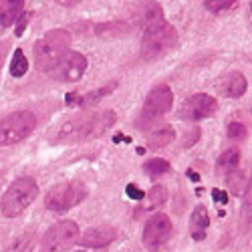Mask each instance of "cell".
<instances>
[{
    "label": "cell",
    "mask_w": 252,
    "mask_h": 252,
    "mask_svg": "<svg viewBox=\"0 0 252 252\" xmlns=\"http://www.w3.org/2000/svg\"><path fill=\"white\" fill-rule=\"evenodd\" d=\"M113 87H115V83H111V85H105V87H101V89H97V91H93V93L83 95V97H79L77 105H97L105 95H109V93L113 91Z\"/></svg>",
    "instance_id": "23"
},
{
    "label": "cell",
    "mask_w": 252,
    "mask_h": 252,
    "mask_svg": "<svg viewBox=\"0 0 252 252\" xmlns=\"http://www.w3.org/2000/svg\"><path fill=\"white\" fill-rule=\"evenodd\" d=\"M246 91V79L242 73L234 71V73H228L222 81V93L230 99H236V97H242Z\"/></svg>",
    "instance_id": "14"
},
{
    "label": "cell",
    "mask_w": 252,
    "mask_h": 252,
    "mask_svg": "<svg viewBox=\"0 0 252 252\" xmlns=\"http://www.w3.org/2000/svg\"><path fill=\"white\" fill-rule=\"evenodd\" d=\"M79 226L73 220H61L53 224L40 238V252H63L79 242Z\"/></svg>",
    "instance_id": "6"
},
{
    "label": "cell",
    "mask_w": 252,
    "mask_h": 252,
    "mask_svg": "<svg viewBox=\"0 0 252 252\" xmlns=\"http://www.w3.org/2000/svg\"><path fill=\"white\" fill-rule=\"evenodd\" d=\"M71 51V32L65 29L49 31L34 45L36 67L43 71H53V67Z\"/></svg>",
    "instance_id": "2"
},
{
    "label": "cell",
    "mask_w": 252,
    "mask_h": 252,
    "mask_svg": "<svg viewBox=\"0 0 252 252\" xmlns=\"http://www.w3.org/2000/svg\"><path fill=\"white\" fill-rule=\"evenodd\" d=\"M172 234V222L165 214H154L143 228V244L150 250H158Z\"/></svg>",
    "instance_id": "10"
},
{
    "label": "cell",
    "mask_w": 252,
    "mask_h": 252,
    "mask_svg": "<svg viewBox=\"0 0 252 252\" xmlns=\"http://www.w3.org/2000/svg\"><path fill=\"white\" fill-rule=\"evenodd\" d=\"M188 137H190V139H188L184 145H192V143H194V141L200 137V129H192V131H190V135H188Z\"/></svg>",
    "instance_id": "28"
},
{
    "label": "cell",
    "mask_w": 252,
    "mask_h": 252,
    "mask_svg": "<svg viewBox=\"0 0 252 252\" xmlns=\"http://www.w3.org/2000/svg\"><path fill=\"white\" fill-rule=\"evenodd\" d=\"M36 196H38L36 180L31 176L18 178L10 184V188L4 192L2 200H0V212L6 218H16L36 200Z\"/></svg>",
    "instance_id": "4"
},
{
    "label": "cell",
    "mask_w": 252,
    "mask_h": 252,
    "mask_svg": "<svg viewBox=\"0 0 252 252\" xmlns=\"http://www.w3.org/2000/svg\"><path fill=\"white\" fill-rule=\"evenodd\" d=\"M226 186H228V190L232 192L234 196H244L246 190H248V186H250V180L246 178V174L242 170H234V172L228 174Z\"/></svg>",
    "instance_id": "17"
},
{
    "label": "cell",
    "mask_w": 252,
    "mask_h": 252,
    "mask_svg": "<svg viewBox=\"0 0 252 252\" xmlns=\"http://www.w3.org/2000/svg\"><path fill=\"white\" fill-rule=\"evenodd\" d=\"M34 246H36V234L34 232H25L8 244L6 252H32Z\"/></svg>",
    "instance_id": "19"
},
{
    "label": "cell",
    "mask_w": 252,
    "mask_h": 252,
    "mask_svg": "<svg viewBox=\"0 0 252 252\" xmlns=\"http://www.w3.org/2000/svg\"><path fill=\"white\" fill-rule=\"evenodd\" d=\"M25 12V2L23 0H8V2H0V25L2 27H12L16 20Z\"/></svg>",
    "instance_id": "15"
},
{
    "label": "cell",
    "mask_w": 252,
    "mask_h": 252,
    "mask_svg": "<svg viewBox=\"0 0 252 252\" xmlns=\"http://www.w3.org/2000/svg\"><path fill=\"white\" fill-rule=\"evenodd\" d=\"M176 45H178L176 29L167 20H159V23L145 27V32L141 38V57L145 61H158L170 53Z\"/></svg>",
    "instance_id": "3"
},
{
    "label": "cell",
    "mask_w": 252,
    "mask_h": 252,
    "mask_svg": "<svg viewBox=\"0 0 252 252\" xmlns=\"http://www.w3.org/2000/svg\"><path fill=\"white\" fill-rule=\"evenodd\" d=\"M115 121L113 111H103V113H83L73 119H69L59 131L61 141H79V139H89L97 137L103 131H107Z\"/></svg>",
    "instance_id": "1"
},
{
    "label": "cell",
    "mask_w": 252,
    "mask_h": 252,
    "mask_svg": "<svg viewBox=\"0 0 252 252\" xmlns=\"http://www.w3.org/2000/svg\"><path fill=\"white\" fill-rule=\"evenodd\" d=\"M87 71V57H83L77 51H69L63 57L57 65L53 67L51 75L57 81H65V83H75L83 77V73Z\"/></svg>",
    "instance_id": "8"
},
{
    "label": "cell",
    "mask_w": 252,
    "mask_h": 252,
    "mask_svg": "<svg viewBox=\"0 0 252 252\" xmlns=\"http://www.w3.org/2000/svg\"><path fill=\"white\" fill-rule=\"evenodd\" d=\"M115 230L111 226H93L89 228L85 234L81 236V246H85V248H103V246H107L115 240Z\"/></svg>",
    "instance_id": "12"
},
{
    "label": "cell",
    "mask_w": 252,
    "mask_h": 252,
    "mask_svg": "<svg viewBox=\"0 0 252 252\" xmlns=\"http://www.w3.org/2000/svg\"><path fill=\"white\" fill-rule=\"evenodd\" d=\"M172 105H174V93L172 89L167 87V85H158L154 87L148 97H145V103H143V115L145 117H161L165 115L167 111L172 109Z\"/></svg>",
    "instance_id": "11"
},
{
    "label": "cell",
    "mask_w": 252,
    "mask_h": 252,
    "mask_svg": "<svg viewBox=\"0 0 252 252\" xmlns=\"http://www.w3.org/2000/svg\"><path fill=\"white\" fill-rule=\"evenodd\" d=\"M210 226V214L206 206H196L192 218H190V234L194 240H204L206 238V230Z\"/></svg>",
    "instance_id": "13"
},
{
    "label": "cell",
    "mask_w": 252,
    "mask_h": 252,
    "mask_svg": "<svg viewBox=\"0 0 252 252\" xmlns=\"http://www.w3.org/2000/svg\"><path fill=\"white\" fill-rule=\"evenodd\" d=\"M127 196L133 198V200H141L143 198V192L139 190V188H135V184H129L127 186Z\"/></svg>",
    "instance_id": "26"
},
{
    "label": "cell",
    "mask_w": 252,
    "mask_h": 252,
    "mask_svg": "<svg viewBox=\"0 0 252 252\" xmlns=\"http://www.w3.org/2000/svg\"><path fill=\"white\" fill-rule=\"evenodd\" d=\"M143 170H145V174H148L150 178H159V176L170 172V163H167L165 159H161V158H154L150 161H145Z\"/></svg>",
    "instance_id": "22"
},
{
    "label": "cell",
    "mask_w": 252,
    "mask_h": 252,
    "mask_svg": "<svg viewBox=\"0 0 252 252\" xmlns=\"http://www.w3.org/2000/svg\"><path fill=\"white\" fill-rule=\"evenodd\" d=\"M27 20H29V14L27 16H20L18 18V27H16V36H20L25 32V29H27Z\"/></svg>",
    "instance_id": "27"
},
{
    "label": "cell",
    "mask_w": 252,
    "mask_h": 252,
    "mask_svg": "<svg viewBox=\"0 0 252 252\" xmlns=\"http://www.w3.org/2000/svg\"><path fill=\"white\" fill-rule=\"evenodd\" d=\"M176 139V131L174 127H161L158 131H154L150 137H148V145L152 150H159V148H165L167 143H172Z\"/></svg>",
    "instance_id": "18"
},
{
    "label": "cell",
    "mask_w": 252,
    "mask_h": 252,
    "mask_svg": "<svg viewBox=\"0 0 252 252\" xmlns=\"http://www.w3.org/2000/svg\"><path fill=\"white\" fill-rule=\"evenodd\" d=\"M214 198H218L222 204H226V200H228V198H226V194H224V192H220V190H214Z\"/></svg>",
    "instance_id": "29"
},
{
    "label": "cell",
    "mask_w": 252,
    "mask_h": 252,
    "mask_svg": "<svg viewBox=\"0 0 252 252\" xmlns=\"http://www.w3.org/2000/svg\"><path fill=\"white\" fill-rule=\"evenodd\" d=\"M165 202H167V188H165V186H161V184H158V186H154L152 190L148 192V202H145L143 210L159 208V206H161V204H165Z\"/></svg>",
    "instance_id": "21"
},
{
    "label": "cell",
    "mask_w": 252,
    "mask_h": 252,
    "mask_svg": "<svg viewBox=\"0 0 252 252\" xmlns=\"http://www.w3.org/2000/svg\"><path fill=\"white\" fill-rule=\"evenodd\" d=\"M218 109L216 99L212 95H206V93H196L192 97H188L182 107H180V117L188 119V121H200L206 119L210 115H214Z\"/></svg>",
    "instance_id": "9"
},
{
    "label": "cell",
    "mask_w": 252,
    "mask_h": 252,
    "mask_svg": "<svg viewBox=\"0 0 252 252\" xmlns=\"http://www.w3.org/2000/svg\"><path fill=\"white\" fill-rule=\"evenodd\" d=\"M228 137L230 139H244L246 137V125L238 123V121H232L228 125Z\"/></svg>",
    "instance_id": "24"
},
{
    "label": "cell",
    "mask_w": 252,
    "mask_h": 252,
    "mask_svg": "<svg viewBox=\"0 0 252 252\" xmlns=\"http://www.w3.org/2000/svg\"><path fill=\"white\" fill-rule=\"evenodd\" d=\"M85 196H87V188L81 182H63L49 190L45 198V206L53 210V212H67L69 208L85 200Z\"/></svg>",
    "instance_id": "7"
},
{
    "label": "cell",
    "mask_w": 252,
    "mask_h": 252,
    "mask_svg": "<svg viewBox=\"0 0 252 252\" xmlns=\"http://www.w3.org/2000/svg\"><path fill=\"white\" fill-rule=\"evenodd\" d=\"M27 71H29V61H27V57H25V53H23V49H16L14 51V55H12V61H10V67H8V73L12 75V77H25L27 75Z\"/></svg>",
    "instance_id": "20"
},
{
    "label": "cell",
    "mask_w": 252,
    "mask_h": 252,
    "mask_svg": "<svg viewBox=\"0 0 252 252\" xmlns=\"http://www.w3.org/2000/svg\"><path fill=\"white\" fill-rule=\"evenodd\" d=\"M204 6L208 10H212V12H220V10L236 6V0H226V2H212V0H208V2H204Z\"/></svg>",
    "instance_id": "25"
},
{
    "label": "cell",
    "mask_w": 252,
    "mask_h": 252,
    "mask_svg": "<svg viewBox=\"0 0 252 252\" xmlns=\"http://www.w3.org/2000/svg\"><path fill=\"white\" fill-rule=\"evenodd\" d=\"M79 252H85V250H79Z\"/></svg>",
    "instance_id": "30"
},
{
    "label": "cell",
    "mask_w": 252,
    "mask_h": 252,
    "mask_svg": "<svg viewBox=\"0 0 252 252\" xmlns=\"http://www.w3.org/2000/svg\"><path fill=\"white\" fill-rule=\"evenodd\" d=\"M36 127V115L29 109L14 111L0 119V148L14 145L18 141L27 139Z\"/></svg>",
    "instance_id": "5"
},
{
    "label": "cell",
    "mask_w": 252,
    "mask_h": 252,
    "mask_svg": "<svg viewBox=\"0 0 252 252\" xmlns=\"http://www.w3.org/2000/svg\"><path fill=\"white\" fill-rule=\"evenodd\" d=\"M238 163H240V150L232 148V150H226L224 154H220L216 167H218L220 174H230V172L238 170Z\"/></svg>",
    "instance_id": "16"
}]
</instances>
